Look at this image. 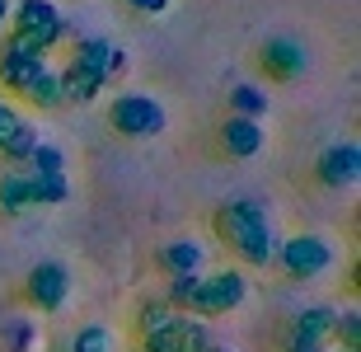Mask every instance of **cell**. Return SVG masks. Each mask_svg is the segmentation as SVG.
Masks as SVG:
<instances>
[{
    "label": "cell",
    "mask_w": 361,
    "mask_h": 352,
    "mask_svg": "<svg viewBox=\"0 0 361 352\" xmlns=\"http://www.w3.org/2000/svg\"><path fill=\"white\" fill-rule=\"evenodd\" d=\"M249 301V272L244 268H207L192 286V301L188 310L192 320H221V315H235Z\"/></svg>",
    "instance_id": "obj_3"
},
{
    "label": "cell",
    "mask_w": 361,
    "mask_h": 352,
    "mask_svg": "<svg viewBox=\"0 0 361 352\" xmlns=\"http://www.w3.org/2000/svg\"><path fill=\"white\" fill-rule=\"evenodd\" d=\"M212 231L235 254L240 268H272L281 235H277L268 207L258 202V198H226L212 217Z\"/></svg>",
    "instance_id": "obj_1"
},
{
    "label": "cell",
    "mask_w": 361,
    "mask_h": 352,
    "mask_svg": "<svg viewBox=\"0 0 361 352\" xmlns=\"http://www.w3.org/2000/svg\"><path fill=\"white\" fill-rule=\"evenodd\" d=\"M281 352H329V348H319V343H305V339H286V343H281Z\"/></svg>",
    "instance_id": "obj_29"
},
{
    "label": "cell",
    "mask_w": 361,
    "mask_h": 352,
    "mask_svg": "<svg viewBox=\"0 0 361 352\" xmlns=\"http://www.w3.org/2000/svg\"><path fill=\"white\" fill-rule=\"evenodd\" d=\"M47 66H52V56L42 52V47L14 38V33L0 38V85H5V95H14V104L24 99V90L38 80Z\"/></svg>",
    "instance_id": "obj_7"
},
{
    "label": "cell",
    "mask_w": 361,
    "mask_h": 352,
    "mask_svg": "<svg viewBox=\"0 0 361 352\" xmlns=\"http://www.w3.org/2000/svg\"><path fill=\"white\" fill-rule=\"evenodd\" d=\"M42 329L28 310H14L0 320V352H38Z\"/></svg>",
    "instance_id": "obj_16"
},
{
    "label": "cell",
    "mask_w": 361,
    "mask_h": 352,
    "mask_svg": "<svg viewBox=\"0 0 361 352\" xmlns=\"http://www.w3.org/2000/svg\"><path fill=\"white\" fill-rule=\"evenodd\" d=\"M207 258H212V244L197 240V235H174L155 249V268L164 277H202L207 272Z\"/></svg>",
    "instance_id": "obj_10"
},
{
    "label": "cell",
    "mask_w": 361,
    "mask_h": 352,
    "mask_svg": "<svg viewBox=\"0 0 361 352\" xmlns=\"http://www.w3.org/2000/svg\"><path fill=\"white\" fill-rule=\"evenodd\" d=\"M263 141H268V132H263V122H254V118L226 113L221 127H216V146H221L226 160H254L258 150H263Z\"/></svg>",
    "instance_id": "obj_12"
},
{
    "label": "cell",
    "mask_w": 361,
    "mask_h": 352,
    "mask_svg": "<svg viewBox=\"0 0 361 352\" xmlns=\"http://www.w3.org/2000/svg\"><path fill=\"white\" fill-rule=\"evenodd\" d=\"M212 343H216V339H212V324H207V320L178 315L169 329H160V334L141 339L136 348H141V352H207Z\"/></svg>",
    "instance_id": "obj_11"
},
{
    "label": "cell",
    "mask_w": 361,
    "mask_h": 352,
    "mask_svg": "<svg viewBox=\"0 0 361 352\" xmlns=\"http://www.w3.org/2000/svg\"><path fill=\"white\" fill-rule=\"evenodd\" d=\"M334 263H338V249H334V240L319 235V231L286 235V240L277 244V258H272V268H281L291 282H319Z\"/></svg>",
    "instance_id": "obj_5"
},
{
    "label": "cell",
    "mask_w": 361,
    "mask_h": 352,
    "mask_svg": "<svg viewBox=\"0 0 361 352\" xmlns=\"http://www.w3.org/2000/svg\"><path fill=\"white\" fill-rule=\"evenodd\" d=\"M71 286L75 282H71V268L61 263V258H38V263L24 272L19 296H24L28 315H56V310H66Z\"/></svg>",
    "instance_id": "obj_6"
},
{
    "label": "cell",
    "mask_w": 361,
    "mask_h": 352,
    "mask_svg": "<svg viewBox=\"0 0 361 352\" xmlns=\"http://www.w3.org/2000/svg\"><path fill=\"white\" fill-rule=\"evenodd\" d=\"M361 178V146L357 141H334V146L319 150V160H314V183L319 188H357Z\"/></svg>",
    "instance_id": "obj_9"
},
{
    "label": "cell",
    "mask_w": 361,
    "mask_h": 352,
    "mask_svg": "<svg viewBox=\"0 0 361 352\" xmlns=\"http://www.w3.org/2000/svg\"><path fill=\"white\" fill-rule=\"evenodd\" d=\"M56 80H61V104H66V109H90V104H99L104 90H108L99 75L75 71L71 61H66V66H56Z\"/></svg>",
    "instance_id": "obj_14"
},
{
    "label": "cell",
    "mask_w": 361,
    "mask_h": 352,
    "mask_svg": "<svg viewBox=\"0 0 361 352\" xmlns=\"http://www.w3.org/2000/svg\"><path fill=\"white\" fill-rule=\"evenodd\" d=\"M329 352H348V348H329Z\"/></svg>",
    "instance_id": "obj_32"
},
{
    "label": "cell",
    "mask_w": 361,
    "mask_h": 352,
    "mask_svg": "<svg viewBox=\"0 0 361 352\" xmlns=\"http://www.w3.org/2000/svg\"><path fill=\"white\" fill-rule=\"evenodd\" d=\"M19 122H24V109H19L14 99H0V146L14 136V127H19Z\"/></svg>",
    "instance_id": "obj_26"
},
{
    "label": "cell",
    "mask_w": 361,
    "mask_h": 352,
    "mask_svg": "<svg viewBox=\"0 0 361 352\" xmlns=\"http://www.w3.org/2000/svg\"><path fill=\"white\" fill-rule=\"evenodd\" d=\"M207 352H240V348H230V343H212Z\"/></svg>",
    "instance_id": "obj_31"
},
{
    "label": "cell",
    "mask_w": 361,
    "mask_h": 352,
    "mask_svg": "<svg viewBox=\"0 0 361 352\" xmlns=\"http://www.w3.org/2000/svg\"><path fill=\"white\" fill-rule=\"evenodd\" d=\"M108 61H113V42L99 38V33H90V38H75V42H71V66H75V71H90V75H99L104 85H108Z\"/></svg>",
    "instance_id": "obj_17"
},
{
    "label": "cell",
    "mask_w": 361,
    "mask_h": 352,
    "mask_svg": "<svg viewBox=\"0 0 361 352\" xmlns=\"http://www.w3.org/2000/svg\"><path fill=\"white\" fill-rule=\"evenodd\" d=\"M10 10H14V0H0V33L10 28Z\"/></svg>",
    "instance_id": "obj_30"
},
{
    "label": "cell",
    "mask_w": 361,
    "mask_h": 352,
    "mask_svg": "<svg viewBox=\"0 0 361 352\" xmlns=\"http://www.w3.org/2000/svg\"><path fill=\"white\" fill-rule=\"evenodd\" d=\"M132 352H141V348H132Z\"/></svg>",
    "instance_id": "obj_33"
},
{
    "label": "cell",
    "mask_w": 361,
    "mask_h": 352,
    "mask_svg": "<svg viewBox=\"0 0 361 352\" xmlns=\"http://www.w3.org/2000/svg\"><path fill=\"white\" fill-rule=\"evenodd\" d=\"M28 174V188H33V207H66L71 202V178L66 174Z\"/></svg>",
    "instance_id": "obj_23"
},
{
    "label": "cell",
    "mask_w": 361,
    "mask_h": 352,
    "mask_svg": "<svg viewBox=\"0 0 361 352\" xmlns=\"http://www.w3.org/2000/svg\"><path fill=\"white\" fill-rule=\"evenodd\" d=\"M24 169H33V174H66V150L52 146V141H42V146L33 150V160H28Z\"/></svg>",
    "instance_id": "obj_25"
},
{
    "label": "cell",
    "mask_w": 361,
    "mask_h": 352,
    "mask_svg": "<svg viewBox=\"0 0 361 352\" xmlns=\"http://www.w3.org/2000/svg\"><path fill=\"white\" fill-rule=\"evenodd\" d=\"M33 207V188H28L24 169H0V217H28Z\"/></svg>",
    "instance_id": "obj_18"
},
{
    "label": "cell",
    "mask_w": 361,
    "mask_h": 352,
    "mask_svg": "<svg viewBox=\"0 0 361 352\" xmlns=\"http://www.w3.org/2000/svg\"><path fill=\"white\" fill-rule=\"evenodd\" d=\"M61 352H127V348H122V334L113 324H104V320H85V324H75L66 334V348Z\"/></svg>",
    "instance_id": "obj_15"
},
{
    "label": "cell",
    "mask_w": 361,
    "mask_h": 352,
    "mask_svg": "<svg viewBox=\"0 0 361 352\" xmlns=\"http://www.w3.org/2000/svg\"><path fill=\"white\" fill-rule=\"evenodd\" d=\"M268 109H272V99H268V90H263V85H254V80L230 85V113H235V118L263 122V118H268Z\"/></svg>",
    "instance_id": "obj_21"
},
{
    "label": "cell",
    "mask_w": 361,
    "mask_h": 352,
    "mask_svg": "<svg viewBox=\"0 0 361 352\" xmlns=\"http://www.w3.org/2000/svg\"><path fill=\"white\" fill-rule=\"evenodd\" d=\"M174 320H178V310H169V305H164V296L136 301V315H132V334H136V343L150 339V334H160V329H169Z\"/></svg>",
    "instance_id": "obj_20"
},
{
    "label": "cell",
    "mask_w": 361,
    "mask_h": 352,
    "mask_svg": "<svg viewBox=\"0 0 361 352\" xmlns=\"http://www.w3.org/2000/svg\"><path fill=\"white\" fill-rule=\"evenodd\" d=\"M169 5H174V0H127V10H132V14H146V19H160Z\"/></svg>",
    "instance_id": "obj_28"
},
{
    "label": "cell",
    "mask_w": 361,
    "mask_h": 352,
    "mask_svg": "<svg viewBox=\"0 0 361 352\" xmlns=\"http://www.w3.org/2000/svg\"><path fill=\"white\" fill-rule=\"evenodd\" d=\"M334 320H338V305H305V310L291 315L286 339H305V343H319V348H334Z\"/></svg>",
    "instance_id": "obj_13"
},
{
    "label": "cell",
    "mask_w": 361,
    "mask_h": 352,
    "mask_svg": "<svg viewBox=\"0 0 361 352\" xmlns=\"http://www.w3.org/2000/svg\"><path fill=\"white\" fill-rule=\"evenodd\" d=\"M38 146H42V132H38V122L24 113V122L14 127V136L0 146V160L10 164V169H24V164L33 160V150H38Z\"/></svg>",
    "instance_id": "obj_19"
},
{
    "label": "cell",
    "mask_w": 361,
    "mask_h": 352,
    "mask_svg": "<svg viewBox=\"0 0 361 352\" xmlns=\"http://www.w3.org/2000/svg\"><path fill=\"white\" fill-rule=\"evenodd\" d=\"M24 109H33V113H56V109H66L61 104V80H56V66H47L38 75V80L24 90V99H19Z\"/></svg>",
    "instance_id": "obj_22"
},
{
    "label": "cell",
    "mask_w": 361,
    "mask_h": 352,
    "mask_svg": "<svg viewBox=\"0 0 361 352\" xmlns=\"http://www.w3.org/2000/svg\"><path fill=\"white\" fill-rule=\"evenodd\" d=\"M334 348L361 352V310H357V305L338 310V320H334Z\"/></svg>",
    "instance_id": "obj_24"
},
{
    "label": "cell",
    "mask_w": 361,
    "mask_h": 352,
    "mask_svg": "<svg viewBox=\"0 0 361 352\" xmlns=\"http://www.w3.org/2000/svg\"><path fill=\"white\" fill-rule=\"evenodd\" d=\"M104 118L122 141H155V136L169 132V109L150 90H118L108 99Z\"/></svg>",
    "instance_id": "obj_2"
},
{
    "label": "cell",
    "mask_w": 361,
    "mask_h": 352,
    "mask_svg": "<svg viewBox=\"0 0 361 352\" xmlns=\"http://www.w3.org/2000/svg\"><path fill=\"white\" fill-rule=\"evenodd\" d=\"M258 66H263V75H268V80L295 85L310 71V52H305V42H300V38L277 33V38H263V47H258Z\"/></svg>",
    "instance_id": "obj_8"
},
{
    "label": "cell",
    "mask_w": 361,
    "mask_h": 352,
    "mask_svg": "<svg viewBox=\"0 0 361 352\" xmlns=\"http://www.w3.org/2000/svg\"><path fill=\"white\" fill-rule=\"evenodd\" d=\"M5 33L33 42V47H42V52L52 56L56 47L71 38V19H66V10H61L56 0H14L10 28H5Z\"/></svg>",
    "instance_id": "obj_4"
},
{
    "label": "cell",
    "mask_w": 361,
    "mask_h": 352,
    "mask_svg": "<svg viewBox=\"0 0 361 352\" xmlns=\"http://www.w3.org/2000/svg\"><path fill=\"white\" fill-rule=\"evenodd\" d=\"M127 71H132V52L113 42V61H108V85H118L122 75H127Z\"/></svg>",
    "instance_id": "obj_27"
}]
</instances>
